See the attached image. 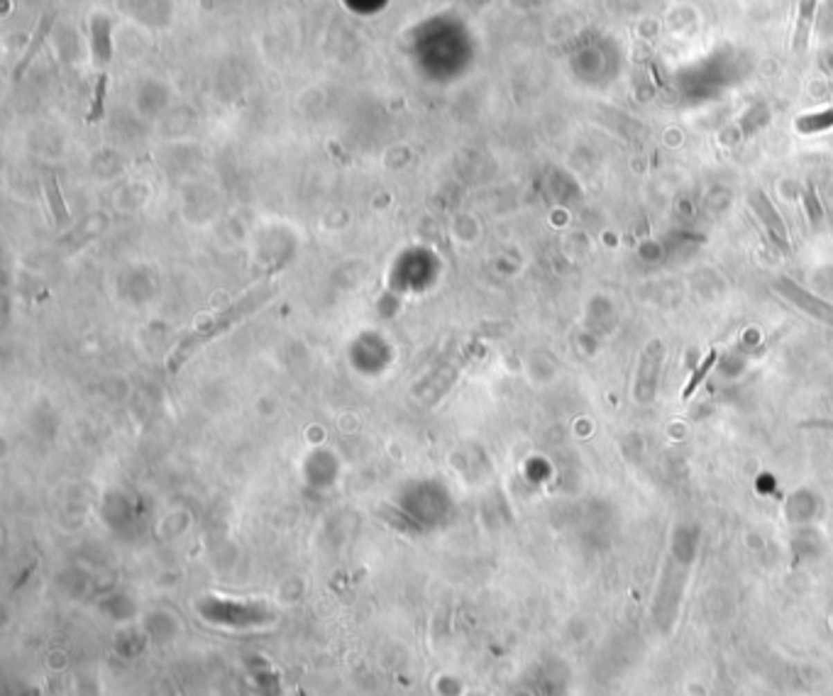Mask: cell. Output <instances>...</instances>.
I'll return each instance as SVG.
<instances>
[{"label": "cell", "instance_id": "5", "mask_svg": "<svg viewBox=\"0 0 833 696\" xmlns=\"http://www.w3.org/2000/svg\"><path fill=\"white\" fill-rule=\"evenodd\" d=\"M44 191H47V201H49V208H52V215L57 220V225H69V211H66V203H64V196L59 191V181L54 174H47L44 179Z\"/></svg>", "mask_w": 833, "mask_h": 696}, {"label": "cell", "instance_id": "2", "mask_svg": "<svg viewBox=\"0 0 833 696\" xmlns=\"http://www.w3.org/2000/svg\"><path fill=\"white\" fill-rule=\"evenodd\" d=\"M777 291H780L785 298L792 301L794 305H799L807 315H814V318H818L821 323H826L833 328V305L831 303H826V301L816 298V296H812L809 291H804L797 281H792V278H780V281H777Z\"/></svg>", "mask_w": 833, "mask_h": 696}, {"label": "cell", "instance_id": "4", "mask_svg": "<svg viewBox=\"0 0 833 696\" xmlns=\"http://www.w3.org/2000/svg\"><path fill=\"white\" fill-rule=\"evenodd\" d=\"M52 25H54V12H44V17H42V22H39V27H37V30H35V35H32L30 44H27V52H25V57L20 59V64H17V66H15V71H12V81H17V78H20V76H25L27 66H30V64H32V59H35V57H37V52H39V49H42V44H44V39H47L49 30H52Z\"/></svg>", "mask_w": 833, "mask_h": 696}, {"label": "cell", "instance_id": "9", "mask_svg": "<svg viewBox=\"0 0 833 696\" xmlns=\"http://www.w3.org/2000/svg\"><path fill=\"white\" fill-rule=\"evenodd\" d=\"M833 125V110L828 113H816V115H807L797 123V127L802 132H818V130H826Z\"/></svg>", "mask_w": 833, "mask_h": 696}, {"label": "cell", "instance_id": "8", "mask_svg": "<svg viewBox=\"0 0 833 696\" xmlns=\"http://www.w3.org/2000/svg\"><path fill=\"white\" fill-rule=\"evenodd\" d=\"M108 35H110V27L105 20H93V49H96V57L100 52V62H108L110 59V42H108Z\"/></svg>", "mask_w": 833, "mask_h": 696}, {"label": "cell", "instance_id": "6", "mask_svg": "<svg viewBox=\"0 0 833 696\" xmlns=\"http://www.w3.org/2000/svg\"><path fill=\"white\" fill-rule=\"evenodd\" d=\"M716 359H719V352L711 350L709 355L704 357V362H701V364L697 366V371H694L692 377H689L687 386H684V391H682V398H684V401H689V398L694 396V391H697V389L701 386V382H704V379L709 377V371L714 369Z\"/></svg>", "mask_w": 833, "mask_h": 696}, {"label": "cell", "instance_id": "3", "mask_svg": "<svg viewBox=\"0 0 833 696\" xmlns=\"http://www.w3.org/2000/svg\"><path fill=\"white\" fill-rule=\"evenodd\" d=\"M751 206L758 211V215H760V220L765 222V227L770 230L772 238H775L777 242L782 244V247H787V230H785V222H782V217L777 215V211L772 208V203L767 201V198L762 196L760 191H758L755 196L751 198Z\"/></svg>", "mask_w": 833, "mask_h": 696}, {"label": "cell", "instance_id": "7", "mask_svg": "<svg viewBox=\"0 0 833 696\" xmlns=\"http://www.w3.org/2000/svg\"><path fill=\"white\" fill-rule=\"evenodd\" d=\"M105 91H108V73H100L98 81H96V88H93V100H91V110L86 115V123H98L103 118V108H105Z\"/></svg>", "mask_w": 833, "mask_h": 696}, {"label": "cell", "instance_id": "1", "mask_svg": "<svg viewBox=\"0 0 833 696\" xmlns=\"http://www.w3.org/2000/svg\"><path fill=\"white\" fill-rule=\"evenodd\" d=\"M271 294H274L271 289L252 291V294H247L244 298H240L235 305H230L228 310H223V313L217 315V318H213L211 323H206V325H201V328H196V330H193L191 335H186L181 342H179L177 350L171 352L169 362H166V369H169L171 374H177V371L183 366V362H186L188 357L193 355V352H198L203 345H208V342H211L213 337L225 335V332H228L230 328H233V325H238L240 320L244 318V315L254 313V310H257L259 305L267 303Z\"/></svg>", "mask_w": 833, "mask_h": 696}]
</instances>
